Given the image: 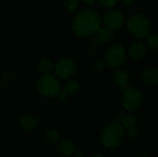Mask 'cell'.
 <instances>
[{"label": "cell", "mask_w": 158, "mask_h": 157, "mask_svg": "<svg viewBox=\"0 0 158 157\" xmlns=\"http://www.w3.org/2000/svg\"><path fill=\"white\" fill-rule=\"evenodd\" d=\"M101 27V19L96 11L84 8L79 11L72 21V29L80 37H87L95 33Z\"/></svg>", "instance_id": "obj_1"}, {"label": "cell", "mask_w": 158, "mask_h": 157, "mask_svg": "<svg viewBox=\"0 0 158 157\" xmlns=\"http://www.w3.org/2000/svg\"><path fill=\"white\" fill-rule=\"evenodd\" d=\"M124 136V127L118 122H114L103 130L101 134V141L106 148L113 149L118 147L123 142Z\"/></svg>", "instance_id": "obj_2"}, {"label": "cell", "mask_w": 158, "mask_h": 157, "mask_svg": "<svg viewBox=\"0 0 158 157\" xmlns=\"http://www.w3.org/2000/svg\"><path fill=\"white\" fill-rule=\"evenodd\" d=\"M129 31L137 38H145L150 34L151 22L143 15H132L127 21Z\"/></svg>", "instance_id": "obj_3"}, {"label": "cell", "mask_w": 158, "mask_h": 157, "mask_svg": "<svg viewBox=\"0 0 158 157\" xmlns=\"http://www.w3.org/2000/svg\"><path fill=\"white\" fill-rule=\"evenodd\" d=\"M37 88L40 93L45 97H54L60 92V84L58 80L49 74H43V76L38 80Z\"/></svg>", "instance_id": "obj_4"}, {"label": "cell", "mask_w": 158, "mask_h": 157, "mask_svg": "<svg viewBox=\"0 0 158 157\" xmlns=\"http://www.w3.org/2000/svg\"><path fill=\"white\" fill-rule=\"evenodd\" d=\"M143 93L135 87H127L122 95V105L128 111L137 110L143 104Z\"/></svg>", "instance_id": "obj_5"}, {"label": "cell", "mask_w": 158, "mask_h": 157, "mask_svg": "<svg viewBox=\"0 0 158 157\" xmlns=\"http://www.w3.org/2000/svg\"><path fill=\"white\" fill-rule=\"evenodd\" d=\"M126 51L124 47L120 44H114L108 48L106 56L105 62L111 68H119L125 61Z\"/></svg>", "instance_id": "obj_6"}, {"label": "cell", "mask_w": 158, "mask_h": 157, "mask_svg": "<svg viewBox=\"0 0 158 157\" xmlns=\"http://www.w3.org/2000/svg\"><path fill=\"white\" fill-rule=\"evenodd\" d=\"M103 22L105 26L113 31L118 30L124 24V17L119 11L116 9H109L105 12L103 16Z\"/></svg>", "instance_id": "obj_7"}, {"label": "cell", "mask_w": 158, "mask_h": 157, "mask_svg": "<svg viewBox=\"0 0 158 157\" xmlns=\"http://www.w3.org/2000/svg\"><path fill=\"white\" fill-rule=\"evenodd\" d=\"M76 70L75 64L69 58L60 59L55 66V73L60 79H68L71 77Z\"/></svg>", "instance_id": "obj_8"}, {"label": "cell", "mask_w": 158, "mask_h": 157, "mask_svg": "<svg viewBox=\"0 0 158 157\" xmlns=\"http://www.w3.org/2000/svg\"><path fill=\"white\" fill-rule=\"evenodd\" d=\"M130 53V56L133 59V60H140L142 58H143L147 53V48L146 45L142 43V42H134L129 50Z\"/></svg>", "instance_id": "obj_9"}, {"label": "cell", "mask_w": 158, "mask_h": 157, "mask_svg": "<svg viewBox=\"0 0 158 157\" xmlns=\"http://www.w3.org/2000/svg\"><path fill=\"white\" fill-rule=\"evenodd\" d=\"M141 81L148 86H156L158 83V70L156 68H149L142 72Z\"/></svg>", "instance_id": "obj_10"}, {"label": "cell", "mask_w": 158, "mask_h": 157, "mask_svg": "<svg viewBox=\"0 0 158 157\" xmlns=\"http://www.w3.org/2000/svg\"><path fill=\"white\" fill-rule=\"evenodd\" d=\"M114 81L119 89L125 90L127 87H129V84L131 81V77L127 71L118 70L114 75Z\"/></svg>", "instance_id": "obj_11"}, {"label": "cell", "mask_w": 158, "mask_h": 157, "mask_svg": "<svg viewBox=\"0 0 158 157\" xmlns=\"http://www.w3.org/2000/svg\"><path fill=\"white\" fill-rule=\"evenodd\" d=\"M38 119L31 115H25L20 118L19 125L25 130H32L38 126Z\"/></svg>", "instance_id": "obj_12"}, {"label": "cell", "mask_w": 158, "mask_h": 157, "mask_svg": "<svg viewBox=\"0 0 158 157\" xmlns=\"http://www.w3.org/2000/svg\"><path fill=\"white\" fill-rule=\"evenodd\" d=\"M95 33H97V38L102 43H108L113 38V30L109 29L106 26L100 27Z\"/></svg>", "instance_id": "obj_13"}, {"label": "cell", "mask_w": 158, "mask_h": 157, "mask_svg": "<svg viewBox=\"0 0 158 157\" xmlns=\"http://www.w3.org/2000/svg\"><path fill=\"white\" fill-rule=\"evenodd\" d=\"M59 152L64 156H71L75 153V146H74L73 143L70 142L69 140H65L59 145Z\"/></svg>", "instance_id": "obj_14"}, {"label": "cell", "mask_w": 158, "mask_h": 157, "mask_svg": "<svg viewBox=\"0 0 158 157\" xmlns=\"http://www.w3.org/2000/svg\"><path fill=\"white\" fill-rule=\"evenodd\" d=\"M138 122H139V118L134 114H126L121 118V123L123 127H125L127 130L135 128L138 125Z\"/></svg>", "instance_id": "obj_15"}, {"label": "cell", "mask_w": 158, "mask_h": 157, "mask_svg": "<svg viewBox=\"0 0 158 157\" xmlns=\"http://www.w3.org/2000/svg\"><path fill=\"white\" fill-rule=\"evenodd\" d=\"M80 89H81V83L78 81L73 80V81H68L64 85L62 92H64L68 95H70V94H74V93H78L80 91Z\"/></svg>", "instance_id": "obj_16"}, {"label": "cell", "mask_w": 158, "mask_h": 157, "mask_svg": "<svg viewBox=\"0 0 158 157\" xmlns=\"http://www.w3.org/2000/svg\"><path fill=\"white\" fill-rule=\"evenodd\" d=\"M54 68V65L50 59H43L39 62L38 69L42 74H49Z\"/></svg>", "instance_id": "obj_17"}, {"label": "cell", "mask_w": 158, "mask_h": 157, "mask_svg": "<svg viewBox=\"0 0 158 157\" xmlns=\"http://www.w3.org/2000/svg\"><path fill=\"white\" fill-rule=\"evenodd\" d=\"M59 140V133L57 132L56 130L55 129H49L46 133H45V141L51 144V145H54L56 144Z\"/></svg>", "instance_id": "obj_18"}, {"label": "cell", "mask_w": 158, "mask_h": 157, "mask_svg": "<svg viewBox=\"0 0 158 157\" xmlns=\"http://www.w3.org/2000/svg\"><path fill=\"white\" fill-rule=\"evenodd\" d=\"M145 38H147V45L149 46L150 49L152 50H156L158 48V39L157 36L155 34H149Z\"/></svg>", "instance_id": "obj_19"}, {"label": "cell", "mask_w": 158, "mask_h": 157, "mask_svg": "<svg viewBox=\"0 0 158 157\" xmlns=\"http://www.w3.org/2000/svg\"><path fill=\"white\" fill-rule=\"evenodd\" d=\"M79 5V1L78 0H65L64 1V6L65 9L68 12H73L76 10L77 6Z\"/></svg>", "instance_id": "obj_20"}, {"label": "cell", "mask_w": 158, "mask_h": 157, "mask_svg": "<svg viewBox=\"0 0 158 157\" xmlns=\"http://www.w3.org/2000/svg\"><path fill=\"white\" fill-rule=\"evenodd\" d=\"M97 1L102 6L106 8H112L118 4V0H97Z\"/></svg>", "instance_id": "obj_21"}, {"label": "cell", "mask_w": 158, "mask_h": 157, "mask_svg": "<svg viewBox=\"0 0 158 157\" xmlns=\"http://www.w3.org/2000/svg\"><path fill=\"white\" fill-rule=\"evenodd\" d=\"M94 68L98 71V72H102L105 70L106 68V62L103 61V60H96L94 63Z\"/></svg>", "instance_id": "obj_22"}, {"label": "cell", "mask_w": 158, "mask_h": 157, "mask_svg": "<svg viewBox=\"0 0 158 157\" xmlns=\"http://www.w3.org/2000/svg\"><path fill=\"white\" fill-rule=\"evenodd\" d=\"M128 135L131 138H135L138 135V130L135 128H131V129H128Z\"/></svg>", "instance_id": "obj_23"}, {"label": "cell", "mask_w": 158, "mask_h": 157, "mask_svg": "<svg viewBox=\"0 0 158 157\" xmlns=\"http://www.w3.org/2000/svg\"><path fill=\"white\" fill-rule=\"evenodd\" d=\"M96 1L97 0H82V2L85 5H87V6H93V5H94Z\"/></svg>", "instance_id": "obj_24"}, {"label": "cell", "mask_w": 158, "mask_h": 157, "mask_svg": "<svg viewBox=\"0 0 158 157\" xmlns=\"http://www.w3.org/2000/svg\"><path fill=\"white\" fill-rule=\"evenodd\" d=\"M122 2L127 6H130V5H132L135 2V0H122Z\"/></svg>", "instance_id": "obj_25"}, {"label": "cell", "mask_w": 158, "mask_h": 157, "mask_svg": "<svg viewBox=\"0 0 158 157\" xmlns=\"http://www.w3.org/2000/svg\"><path fill=\"white\" fill-rule=\"evenodd\" d=\"M81 155H81V152H78L77 153V157H81Z\"/></svg>", "instance_id": "obj_26"}, {"label": "cell", "mask_w": 158, "mask_h": 157, "mask_svg": "<svg viewBox=\"0 0 158 157\" xmlns=\"http://www.w3.org/2000/svg\"><path fill=\"white\" fill-rule=\"evenodd\" d=\"M91 157H105V156H103V155H93V156H91Z\"/></svg>", "instance_id": "obj_27"}, {"label": "cell", "mask_w": 158, "mask_h": 157, "mask_svg": "<svg viewBox=\"0 0 158 157\" xmlns=\"http://www.w3.org/2000/svg\"><path fill=\"white\" fill-rule=\"evenodd\" d=\"M139 157H148L147 155H140Z\"/></svg>", "instance_id": "obj_28"}]
</instances>
